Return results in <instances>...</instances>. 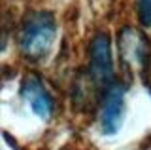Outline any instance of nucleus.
<instances>
[{
    "instance_id": "1",
    "label": "nucleus",
    "mask_w": 151,
    "mask_h": 150,
    "mask_svg": "<svg viewBox=\"0 0 151 150\" xmlns=\"http://www.w3.org/2000/svg\"><path fill=\"white\" fill-rule=\"evenodd\" d=\"M57 36V23L51 12H30L19 31V51L28 61H42L51 51Z\"/></svg>"
},
{
    "instance_id": "2",
    "label": "nucleus",
    "mask_w": 151,
    "mask_h": 150,
    "mask_svg": "<svg viewBox=\"0 0 151 150\" xmlns=\"http://www.w3.org/2000/svg\"><path fill=\"white\" fill-rule=\"evenodd\" d=\"M89 76L94 86V90L102 93L115 82L113 76V63H111V48H110V36L106 32L94 34L89 46Z\"/></svg>"
},
{
    "instance_id": "3",
    "label": "nucleus",
    "mask_w": 151,
    "mask_h": 150,
    "mask_svg": "<svg viewBox=\"0 0 151 150\" xmlns=\"http://www.w3.org/2000/svg\"><path fill=\"white\" fill-rule=\"evenodd\" d=\"M119 57L123 59L125 67L138 68L142 74L149 68L151 63V42L142 31L134 27H123L119 31Z\"/></svg>"
},
{
    "instance_id": "4",
    "label": "nucleus",
    "mask_w": 151,
    "mask_h": 150,
    "mask_svg": "<svg viewBox=\"0 0 151 150\" xmlns=\"http://www.w3.org/2000/svg\"><path fill=\"white\" fill-rule=\"evenodd\" d=\"M123 97H125V87L119 82H113L110 87L100 95V127L102 133L111 135L115 133L123 118Z\"/></svg>"
},
{
    "instance_id": "5",
    "label": "nucleus",
    "mask_w": 151,
    "mask_h": 150,
    "mask_svg": "<svg viewBox=\"0 0 151 150\" xmlns=\"http://www.w3.org/2000/svg\"><path fill=\"white\" fill-rule=\"evenodd\" d=\"M21 95L36 116L49 120L55 112V101L36 74H27L21 86Z\"/></svg>"
},
{
    "instance_id": "6",
    "label": "nucleus",
    "mask_w": 151,
    "mask_h": 150,
    "mask_svg": "<svg viewBox=\"0 0 151 150\" xmlns=\"http://www.w3.org/2000/svg\"><path fill=\"white\" fill-rule=\"evenodd\" d=\"M136 13L140 25L151 29V0H136Z\"/></svg>"
}]
</instances>
